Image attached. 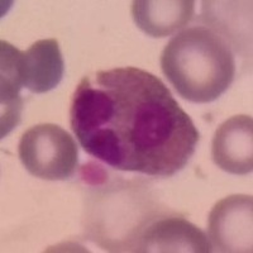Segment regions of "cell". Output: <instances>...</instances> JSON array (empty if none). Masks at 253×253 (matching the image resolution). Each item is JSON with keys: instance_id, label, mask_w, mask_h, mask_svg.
Returning <instances> with one entry per match:
<instances>
[{"instance_id": "ba28073f", "label": "cell", "mask_w": 253, "mask_h": 253, "mask_svg": "<svg viewBox=\"0 0 253 253\" xmlns=\"http://www.w3.org/2000/svg\"><path fill=\"white\" fill-rule=\"evenodd\" d=\"M135 26L153 38L171 36L190 23L195 14L191 0H135L132 3Z\"/></svg>"}, {"instance_id": "5b68a950", "label": "cell", "mask_w": 253, "mask_h": 253, "mask_svg": "<svg viewBox=\"0 0 253 253\" xmlns=\"http://www.w3.org/2000/svg\"><path fill=\"white\" fill-rule=\"evenodd\" d=\"M137 252L209 253L211 246L207 234L184 218L165 216L153 219L139 233Z\"/></svg>"}, {"instance_id": "8992f818", "label": "cell", "mask_w": 253, "mask_h": 253, "mask_svg": "<svg viewBox=\"0 0 253 253\" xmlns=\"http://www.w3.org/2000/svg\"><path fill=\"white\" fill-rule=\"evenodd\" d=\"M14 63L22 87L33 94L53 90L65 74V62L55 38L37 41L27 51L15 48Z\"/></svg>"}, {"instance_id": "7a4b0ae2", "label": "cell", "mask_w": 253, "mask_h": 253, "mask_svg": "<svg viewBox=\"0 0 253 253\" xmlns=\"http://www.w3.org/2000/svg\"><path fill=\"white\" fill-rule=\"evenodd\" d=\"M160 63L178 95L195 104L220 98L236 76V60L229 42L204 26L184 29L171 38Z\"/></svg>"}, {"instance_id": "9c48e42d", "label": "cell", "mask_w": 253, "mask_h": 253, "mask_svg": "<svg viewBox=\"0 0 253 253\" xmlns=\"http://www.w3.org/2000/svg\"><path fill=\"white\" fill-rule=\"evenodd\" d=\"M0 105H1V138L12 132L20 122L23 99L20 98V81L17 76L14 63L15 47L9 42H0Z\"/></svg>"}, {"instance_id": "277c9868", "label": "cell", "mask_w": 253, "mask_h": 253, "mask_svg": "<svg viewBox=\"0 0 253 253\" xmlns=\"http://www.w3.org/2000/svg\"><path fill=\"white\" fill-rule=\"evenodd\" d=\"M208 238L215 252H252V196L239 194L219 200L209 214Z\"/></svg>"}, {"instance_id": "6da1fadb", "label": "cell", "mask_w": 253, "mask_h": 253, "mask_svg": "<svg viewBox=\"0 0 253 253\" xmlns=\"http://www.w3.org/2000/svg\"><path fill=\"white\" fill-rule=\"evenodd\" d=\"M70 126L84 151L121 171L170 177L198 146L195 124L157 76L137 67L96 72L79 83Z\"/></svg>"}, {"instance_id": "3957f363", "label": "cell", "mask_w": 253, "mask_h": 253, "mask_svg": "<svg viewBox=\"0 0 253 253\" xmlns=\"http://www.w3.org/2000/svg\"><path fill=\"white\" fill-rule=\"evenodd\" d=\"M18 156L32 176L48 181L69 180L79 165L75 139L60 126L51 123L27 129L19 141Z\"/></svg>"}, {"instance_id": "52a82bcc", "label": "cell", "mask_w": 253, "mask_h": 253, "mask_svg": "<svg viewBox=\"0 0 253 253\" xmlns=\"http://www.w3.org/2000/svg\"><path fill=\"white\" fill-rule=\"evenodd\" d=\"M211 157L220 170L248 175L253 170V119L234 115L218 126L211 142Z\"/></svg>"}]
</instances>
